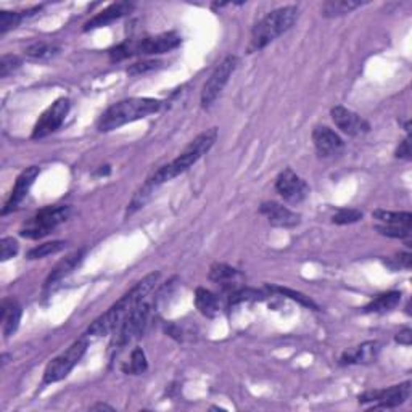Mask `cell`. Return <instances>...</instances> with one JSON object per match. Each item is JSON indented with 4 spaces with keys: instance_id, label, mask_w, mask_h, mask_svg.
<instances>
[{
    "instance_id": "obj_1",
    "label": "cell",
    "mask_w": 412,
    "mask_h": 412,
    "mask_svg": "<svg viewBox=\"0 0 412 412\" xmlns=\"http://www.w3.org/2000/svg\"><path fill=\"white\" fill-rule=\"evenodd\" d=\"M158 279L160 272H151L147 277L142 279V281L137 282L135 285L132 287L126 295H122L105 314H102L99 319H95V321L92 322V326L89 327L86 335L103 337L111 332H116L118 328L122 326V322L126 321V317L132 312V309L149 297V293L151 292V288L155 287V283L158 282Z\"/></svg>"
},
{
    "instance_id": "obj_2",
    "label": "cell",
    "mask_w": 412,
    "mask_h": 412,
    "mask_svg": "<svg viewBox=\"0 0 412 412\" xmlns=\"http://www.w3.org/2000/svg\"><path fill=\"white\" fill-rule=\"evenodd\" d=\"M216 139H218V129H216V127L202 132V134L195 137V139L185 147V150L178 156V158L173 160L168 165H165L163 168H160L147 180L153 184L155 187H158V185L178 178V176L192 168V166L197 163L205 153H208L211 147L214 145Z\"/></svg>"
},
{
    "instance_id": "obj_3",
    "label": "cell",
    "mask_w": 412,
    "mask_h": 412,
    "mask_svg": "<svg viewBox=\"0 0 412 412\" xmlns=\"http://www.w3.org/2000/svg\"><path fill=\"white\" fill-rule=\"evenodd\" d=\"M161 108V102L156 99H126L111 105L103 113L99 120L100 132H110L118 127L134 122L137 120H144L149 115H153Z\"/></svg>"
},
{
    "instance_id": "obj_4",
    "label": "cell",
    "mask_w": 412,
    "mask_h": 412,
    "mask_svg": "<svg viewBox=\"0 0 412 412\" xmlns=\"http://www.w3.org/2000/svg\"><path fill=\"white\" fill-rule=\"evenodd\" d=\"M298 19V8L293 7H282L268 13L261 21L256 23V26L252 31V39H250V52L261 50L269 46L272 41H276L279 36L287 32Z\"/></svg>"
},
{
    "instance_id": "obj_5",
    "label": "cell",
    "mask_w": 412,
    "mask_h": 412,
    "mask_svg": "<svg viewBox=\"0 0 412 412\" xmlns=\"http://www.w3.org/2000/svg\"><path fill=\"white\" fill-rule=\"evenodd\" d=\"M180 46L178 32H163L153 37H144L140 41H127L110 50L111 62H122L135 55H160L168 53Z\"/></svg>"
},
{
    "instance_id": "obj_6",
    "label": "cell",
    "mask_w": 412,
    "mask_h": 412,
    "mask_svg": "<svg viewBox=\"0 0 412 412\" xmlns=\"http://www.w3.org/2000/svg\"><path fill=\"white\" fill-rule=\"evenodd\" d=\"M70 206H47V208L37 211L32 218H29L26 223H24L21 230H19V235L31 240L46 237L53 229H57L62 223H65V221L70 218Z\"/></svg>"
},
{
    "instance_id": "obj_7",
    "label": "cell",
    "mask_w": 412,
    "mask_h": 412,
    "mask_svg": "<svg viewBox=\"0 0 412 412\" xmlns=\"http://www.w3.org/2000/svg\"><path fill=\"white\" fill-rule=\"evenodd\" d=\"M87 346H89L87 337H82L79 340L73 343L66 351H63L55 359L48 362L46 372H44V382H46V384H55V382L66 379L68 374H70V372L75 369L77 362L82 359Z\"/></svg>"
},
{
    "instance_id": "obj_8",
    "label": "cell",
    "mask_w": 412,
    "mask_h": 412,
    "mask_svg": "<svg viewBox=\"0 0 412 412\" xmlns=\"http://www.w3.org/2000/svg\"><path fill=\"white\" fill-rule=\"evenodd\" d=\"M238 65V58L235 55H229L225 57L223 62L216 66V70L211 73V76L208 77V81L205 82L203 91H202V106L203 108H209L216 99L221 95V92L227 84L230 76L235 71V68Z\"/></svg>"
},
{
    "instance_id": "obj_9",
    "label": "cell",
    "mask_w": 412,
    "mask_h": 412,
    "mask_svg": "<svg viewBox=\"0 0 412 412\" xmlns=\"http://www.w3.org/2000/svg\"><path fill=\"white\" fill-rule=\"evenodd\" d=\"M411 396V382L393 385L385 390H372L366 391L359 396V403H371L372 409H391L398 408L400 404L406 403Z\"/></svg>"
},
{
    "instance_id": "obj_10",
    "label": "cell",
    "mask_w": 412,
    "mask_h": 412,
    "mask_svg": "<svg viewBox=\"0 0 412 412\" xmlns=\"http://www.w3.org/2000/svg\"><path fill=\"white\" fill-rule=\"evenodd\" d=\"M149 316L150 303L147 301L145 298L144 301H140L139 305L132 309V312L126 317L122 326L116 330V346H126L127 343L137 340L145 330L147 322H149Z\"/></svg>"
},
{
    "instance_id": "obj_11",
    "label": "cell",
    "mask_w": 412,
    "mask_h": 412,
    "mask_svg": "<svg viewBox=\"0 0 412 412\" xmlns=\"http://www.w3.org/2000/svg\"><path fill=\"white\" fill-rule=\"evenodd\" d=\"M68 111H70V100L68 99H58L53 102L42 116L39 118L32 129V139H44V137L50 135L57 129H60L63 122H65Z\"/></svg>"
},
{
    "instance_id": "obj_12",
    "label": "cell",
    "mask_w": 412,
    "mask_h": 412,
    "mask_svg": "<svg viewBox=\"0 0 412 412\" xmlns=\"http://www.w3.org/2000/svg\"><path fill=\"white\" fill-rule=\"evenodd\" d=\"M276 190L288 203H300L308 197L309 187L290 168L283 169L276 180Z\"/></svg>"
},
{
    "instance_id": "obj_13",
    "label": "cell",
    "mask_w": 412,
    "mask_h": 412,
    "mask_svg": "<svg viewBox=\"0 0 412 412\" xmlns=\"http://www.w3.org/2000/svg\"><path fill=\"white\" fill-rule=\"evenodd\" d=\"M330 115L338 129L345 132L348 135L357 137V135L367 134V132L371 131V124L364 120V118L359 116L355 111L348 110L345 106H340V105L333 106Z\"/></svg>"
},
{
    "instance_id": "obj_14",
    "label": "cell",
    "mask_w": 412,
    "mask_h": 412,
    "mask_svg": "<svg viewBox=\"0 0 412 412\" xmlns=\"http://www.w3.org/2000/svg\"><path fill=\"white\" fill-rule=\"evenodd\" d=\"M41 173V169L37 168V166H31V168H26L23 171L21 174L18 176L17 182H15V187L12 190V194H10V198L7 200V203H5L3 209H2V216L8 214L10 211L17 209L24 198H26V195L29 192V189L32 187L34 180Z\"/></svg>"
},
{
    "instance_id": "obj_15",
    "label": "cell",
    "mask_w": 412,
    "mask_h": 412,
    "mask_svg": "<svg viewBox=\"0 0 412 412\" xmlns=\"http://www.w3.org/2000/svg\"><path fill=\"white\" fill-rule=\"evenodd\" d=\"M261 214H264L269 221V224L274 225V227H283V229H292L295 225L300 224L301 216L293 213L292 209L285 208V206L279 205L276 202H266L261 205Z\"/></svg>"
},
{
    "instance_id": "obj_16",
    "label": "cell",
    "mask_w": 412,
    "mask_h": 412,
    "mask_svg": "<svg viewBox=\"0 0 412 412\" xmlns=\"http://www.w3.org/2000/svg\"><path fill=\"white\" fill-rule=\"evenodd\" d=\"M312 142L317 153L321 156H332L340 153L343 150V145H345L341 137L327 126H317L312 131Z\"/></svg>"
},
{
    "instance_id": "obj_17",
    "label": "cell",
    "mask_w": 412,
    "mask_h": 412,
    "mask_svg": "<svg viewBox=\"0 0 412 412\" xmlns=\"http://www.w3.org/2000/svg\"><path fill=\"white\" fill-rule=\"evenodd\" d=\"M134 5L127 3V2H118V3H111L110 7H106L103 12L97 13L94 18H91L89 21L84 24V31H92V29H99L103 26H108L116 19H120L127 15L132 10Z\"/></svg>"
},
{
    "instance_id": "obj_18",
    "label": "cell",
    "mask_w": 412,
    "mask_h": 412,
    "mask_svg": "<svg viewBox=\"0 0 412 412\" xmlns=\"http://www.w3.org/2000/svg\"><path fill=\"white\" fill-rule=\"evenodd\" d=\"M380 353V343L379 341H366L355 348L353 351H348L341 356V364H372L377 361Z\"/></svg>"
},
{
    "instance_id": "obj_19",
    "label": "cell",
    "mask_w": 412,
    "mask_h": 412,
    "mask_svg": "<svg viewBox=\"0 0 412 412\" xmlns=\"http://www.w3.org/2000/svg\"><path fill=\"white\" fill-rule=\"evenodd\" d=\"M0 321H2V332L5 338H10L17 332L21 321V306L15 300H3L0 309Z\"/></svg>"
},
{
    "instance_id": "obj_20",
    "label": "cell",
    "mask_w": 412,
    "mask_h": 412,
    "mask_svg": "<svg viewBox=\"0 0 412 412\" xmlns=\"http://www.w3.org/2000/svg\"><path fill=\"white\" fill-rule=\"evenodd\" d=\"M82 256H84V252L79 250V252L70 254V256H66L63 261H60L57 264L55 268H53V271L50 272V276L47 277L46 281V288H52L55 283H58L62 281V279H65L68 274H71L75 269L79 266V263L82 261Z\"/></svg>"
},
{
    "instance_id": "obj_21",
    "label": "cell",
    "mask_w": 412,
    "mask_h": 412,
    "mask_svg": "<svg viewBox=\"0 0 412 412\" xmlns=\"http://www.w3.org/2000/svg\"><path fill=\"white\" fill-rule=\"evenodd\" d=\"M195 305H197V309L203 316L209 319L219 316L221 312L219 298L213 292L206 290V288H197V292H195Z\"/></svg>"
},
{
    "instance_id": "obj_22",
    "label": "cell",
    "mask_w": 412,
    "mask_h": 412,
    "mask_svg": "<svg viewBox=\"0 0 412 412\" xmlns=\"http://www.w3.org/2000/svg\"><path fill=\"white\" fill-rule=\"evenodd\" d=\"M400 301H401V293L400 292L384 293V295L377 297L374 301L369 303V305L364 308V312H377V314L390 312L400 305Z\"/></svg>"
},
{
    "instance_id": "obj_23",
    "label": "cell",
    "mask_w": 412,
    "mask_h": 412,
    "mask_svg": "<svg viewBox=\"0 0 412 412\" xmlns=\"http://www.w3.org/2000/svg\"><path fill=\"white\" fill-rule=\"evenodd\" d=\"M372 216L380 223L386 225H406L411 227L412 214L409 211H386V209H375Z\"/></svg>"
},
{
    "instance_id": "obj_24",
    "label": "cell",
    "mask_w": 412,
    "mask_h": 412,
    "mask_svg": "<svg viewBox=\"0 0 412 412\" xmlns=\"http://www.w3.org/2000/svg\"><path fill=\"white\" fill-rule=\"evenodd\" d=\"M361 5H364V2H355V0H328V2L324 3L322 15L328 18L341 17V15L351 13L353 10L359 8Z\"/></svg>"
},
{
    "instance_id": "obj_25",
    "label": "cell",
    "mask_w": 412,
    "mask_h": 412,
    "mask_svg": "<svg viewBox=\"0 0 412 412\" xmlns=\"http://www.w3.org/2000/svg\"><path fill=\"white\" fill-rule=\"evenodd\" d=\"M39 10H41V7L31 8L28 12H0V34H7L10 29L18 28L24 18L31 17Z\"/></svg>"
},
{
    "instance_id": "obj_26",
    "label": "cell",
    "mask_w": 412,
    "mask_h": 412,
    "mask_svg": "<svg viewBox=\"0 0 412 412\" xmlns=\"http://www.w3.org/2000/svg\"><path fill=\"white\" fill-rule=\"evenodd\" d=\"M66 242H62V240H53V242H47L39 245V247H34L28 252L26 258L28 259H42L50 256V254H55L58 252H62L63 248L66 247Z\"/></svg>"
},
{
    "instance_id": "obj_27",
    "label": "cell",
    "mask_w": 412,
    "mask_h": 412,
    "mask_svg": "<svg viewBox=\"0 0 412 412\" xmlns=\"http://www.w3.org/2000/svg\"><path fill=\"white\" fill-rule=\"evenodd\" d=\"M155 185L151 184V182H149V180H147V182L142 185V187L137 190L135 192V195L134 197H132V200H131V203H129V206H127V211H126V214L127 216H131V214H134L137 209H140V208H144V205L149 202V198L151 197V194L155 192Z\"/></svg>"
},
{
    "instance_id": "obj_28",
    "label": "cell",
    "mask_w": 412,
    "mask_h": 412,
    "mask_svg": "<svg viewBox=\"0 0 412 412\" xmlns=\"http://www.w3.org/2000/svg\"><path fill=\"white\" fill-rule=\"evenodd\" d=\"M147 367H149V364H147L145 353L142 351V348H135V350L131 353V361L127 362L126 366H122V371H124L126 374L140 375L147 371Z\"/></svg>"
},
{
    "instance_id": "obj_29",
    "label": "cell",
    "mask_w": 412,
    "mask_h": 412,
    "mask_svg": "<svg viewBox=\"0 0 412 412\" xmlns=\"http://www.w3.org/2000/svg\"><path fill=\"white\" fill-rule=\"evenodd\" d=\"M235 277H238V271H235L234 268L227 266V264L216 263L209 269V279L213 282L229 283V282H232Z\"/></svg>"
},
{
    "instance_id": "obj_30",
    "label": "cell",
    "mask_w": 412,
    "mask_h": 412,
    "mask_svg": "<svg viewBox=\"0 0 412 412\" xmlns=\"http://www.w3.org/2000/svg\"><path fill=\"white\" fill-rule=\"evenodd\" d=\"M268 288H269V290H271V292L281 293V295H283V297L292 298L293 301H298V303H300V305H303V306L311 308V309H317L316 303H314L309 297L303 295V293H300V292L290 290V288H283V287H268Z\"/></svg>"
},
{
    "instance_id": "obj_31",
    "label": "cell",
    "mask_w": 412,
    "mask_h": 412,
    "mask_svg": "<svg viewBox=\"0 0 412 412\" xmlns=\"http://www.w3.org/2000/svg\"><path fill=\"white\" fill-rule=\"evenodd\" d=\"M58 52V47L55 46H50V44H46V42H36L32 44L31 47L26 48V55L32 57V58H50L53 55H57Z\"/></svg>"
},
{
    "instance_id": "obj_32",
    "label": "cell",
    "mask_w": 412,
    "mask_h": 412,
    "mask_svg": "<svg viewBox=\"0 0 412 412\" xmlns=\"http://www.w3.org/2000/svg\"><path fill=\"white\" fill-rule=\"evenodd\" d=\"M362 219V213L359 209H355V208H343V209H338L335 214H333L332 221L335 224H340V225H345V224H353V223H357V221Z\"/></svg>"
},
{
    "instance_id": "obj_33",
    "label": "cell",
    "mask_w": 412,
    "mask_h": 412,
    "mask_svg": "<svg viewBox=\"0 0 412 412\" xmlns=\"http://www.w3.org/2000/svg\"><path fill=\"white\" fill-rule=\"evenodd\" d=\"M377 232L385 235V237L391 238H408L411 235V227H406V225H386L380 224L377 225Z\"/></svg>"
},
{
    "instance_id": "obj_34",
    "label": "cell",
    "mask_w": 412,
    "mask_h": 412,
    "mask_svg": "<svg viewBox=\"0 0 412 412\" xmlns=\"http://www.w3.org/2000/svg\"><path fill=\"white\" fill-rule=\"evenodd\" d=\"M19 250V245L13 237H3L0 240V259L2 261H8L13 256H17Z\"/></svg>"
},
{
    "instance_id": "obj_35",
    "label": "cell",
    "mask_w": 412,
    "mask_h": 412,
    "mask_svg": "<svg viewBox=\"0 0 412 412\" xmlns=\"http://www.w3.org/2000/svg\"><path fill=\"white\" fill-rule=\"evenodd\" d=\"M264 293L258 292V290H252V288H245V290H237L230 295V305H237V303L242 301H258L263 300Z\"/></svg>"
},
{
    "instance_id": "obj_36",
    "label": "cell",
    "mask_w": 412,
    "mask_h": 412,
    "mask_svg": "<svg viewBox=\"0 0 412 412\" xmlns=\"http://www.w3.org/2000/svg\"><path fill=\"white\" fill-rule=\"evenodd\" d=\"M160 65H161V62H158V60H145V62L134 63V65H131L129 68H127V75L129 76L145 75V73L158 70Z\"/></svg>"
},
{
    "instance_id": "obj_37",
    "label": "cell",
    "mask_w": 412,
    "mask_h": 412,
    "mask_svg": "<svg viewBox=\"0 0 412 412\" xmlns=\"http://www.w3.org/2000/svg\"><path fill=\"white\" fill-rule=\"evenodd\" d=\"M21 65V60L17 55H3L0 58V77H7Z\"/></svg>"
},
{
    "instance_id": "obj_38",
    "label": "cell",
    "mask_w": 412,
    "mask_h": 412,
    "mask_svg": "<svg viewBox=\"0 0 412 412\" xmlns=\"http://www.w3.org/2000/svg\"><path fill=\"white\" fill-rule=\"evenodd\" d=\"M395 340L400 343V345H404V346H411L412 343V330L411 328H403L398 335L395 337Z\"/></svg>"
},
{
    "instance_id": "obj_39",
    "label": "cell",
    "mask_w": 412,
    "mask_h": 412,
    "mask_svg": "<svg viewBox=\"0 0 412 412\" xmlns=\"http://www.w3.org/2000/svg\"><path fill=\"white\" fill-rule=\"evenodd\" d=\"M396 156H398V158H404V160H409L411 158L409 139H406V140L401 142V145L398 147V150H396Z\"/></svg>"
},
{
    "instance_id": "obj_40",
    "label": "cell",
    "mask_w": 412,
    "mask_h": 412,
    "mask_svg": "<svg viewBox=\"0 0 412 412\" xmlns=\"http://www.w3.org/2000/svg\"><path fill=\"white\" fill-rule=\"evenodd\" d=\"M91 411H115V408H111V406H108V404H102V403H99V404H94V406H92Z\"/></svg>"
}]
</instances>
